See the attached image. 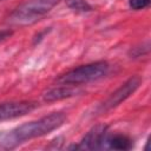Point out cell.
<instances>
[{
	"instance_id": "obj_11",
	"label": "cell",
	"mask_w": 151,
	"mask_h": 151,
	"mask_svg": "<svg viewBox=\"0 0 151 151\" xmlns=\"http://www.w3.org/2000/svg\"><path fill=\"white\" fill-rule=\"evenodd\" d=\"M11 35H12V31H9V29H2V31H0V41L9 38Z\"/></svg>"
},
{
	"instance_id": "obj_2",
	"label": "cell",
	"mask_w": 151,
	"mask_h": 151,
	"mask_svg": "<svg viewBox=\"0 0 151 151\" xmlns=\"http://www.w3.org/2000/svg\"><path fill=\"white\" fill-rule=\"evenodd\" d=\"M60 0H27L21 4L11 15L9 21L14 25H29L47 14Z\"/></svg>"
},
{
	"instance_id": "obj_6",
	"label": "cell",
	"mask_w": 151,
	"mask_h": 151,
	"mask_svg": "<svg viewBox=\"0 0 151 151\" xmlns=\"http://www.w3.org/2000/svg\"><path fill=\"white\" fill-rule=\"evenodd\" d=\"M106 130H107L106 125H96L86 133L80 145L74 146V149H86V150L101 149L104 142L106 140Z\"/></svg>"
},
{
	"instance_id": "obj_10",
	"label": "cell",
	"mask_w": 151,
	"mask_h": 151,
	"mask_svg": "<svg viewBox=\"0 0 151 151\" xmlns=\"http://www.w3.org/2000/svg\"><path fill=\"white\" fill-rule=\"evenodd\" d=\"M151 0H130V7L134 11H138V9H143L145 7L149 6Z\"/></svg>"
},
{
	"instance_id": "obj_3",
	"label": "cell",
	"mask_w": 151,
	"mask_h": 151,
	"mask_svg": "<svg viewBox=\"0 0 151 151\" xmlns=\"http://www.w3.org/2000/svg\"><path fill=\"white\" fill-rule=\"evenodd\" d=\"M109 71L106 61H96L92 64L79 66L59 78V83L67 85H80L103 78Z\"/></svg>"
},
{
	"instance_id": "obj_9",
	"label": "cell",
	"mask_w": 151,
	"mask_h": 151,
	"mask_svg": "<svg viewBox=\"0 0 151 151\" xmlns=\"http://www.w3.org/2000/svg\"><path fill=\"white\" fill-rule=\"evenodd\" d=\"M67 7L78 12H88L92 9L91 5L86 0H65Z\"/></svg>"
},
{
	"instance_id": "obj_5",
	"label": "cell",
	"mask_w": 151,
	"mask_h": 151,
	"mask_svg": "<svg viewBox=\"0 0 151 151\" xmlns=\"http://www.w3.org/2000/svg\"><path fill=\"white\" fill-rule=\"evenodd\" d=\"M37 104L33 101H11L0 104V120L21 117L33 111Z\"/></svg>"
},
{
	"instance_id": "obj_7",
	"label": "cell",
	"mask_w": 151,
	"mask_h": 151,
	"mask_svg": "<svg viewBox=\"0 0 151 151\" xmlns=\"http://www.w3.org/2000/svg\"><path fill=\"white\" fill-rule=\"evenodd\" d=\"M77 93H79L78 88L73 87L72 85L64 84V86L54 87V88L48 90L44 94V99L46 101H55V100H60V99H64V98L72 97V96L77 94Z\"/></svg>"
},
{
	"instance_id": "obj_1",
	"label": "cell",
	"mask_w": 151,
	"mask_h": 151,
	"mask_svg": "<svg viewBox=\"0 0 151 151\" xmlns=\"http://www.w3.org/2000/svg\"><path fill=\"white\" fill-rule=\"evenodd\" d=\"M66 117L63 112H53L48 116H45L38 120L25 123L7 133H4L0 136V147L5 149H11L17 146L18 144L35 138V137H41L45 136L53 130L60 127Z\"/></svg>"
},
{
	"instance_id": "obj_8",
	"label": "cell",
	"mask_w": 151,
	"mask_h": 151,
	"mask_svg": "<svg viewBox=\"0 0 151 151\" xmlns=\"http://www.w3.org/2000/svg\"><path fill=\"white\" fill-rule=\"evenodd\" d=\"M109 145L114 150H129L132 146V142L129 137L124 134H116L111 139H109Z\"/></svg>"
},
{
	"instance_id": "obj_4",
	"label": "cell",
	"mask_w": 151,
	"mask_h": 151,
	"mask_svg": "<svg viewBox=\"0 0 151 151\" xmlns=\"http://www.w3.org/2000/svg\"><path fill=\"white\" fill-rule=\"evenodd\" d=\"M140 85V79L138 77H132L130 78L127 81H125L118 90H116L99 107V110L101 112L109 111L113 107H116L117 105H119L122 101H124L127 97H130Z\"/></svg>"
}]
</instances>
